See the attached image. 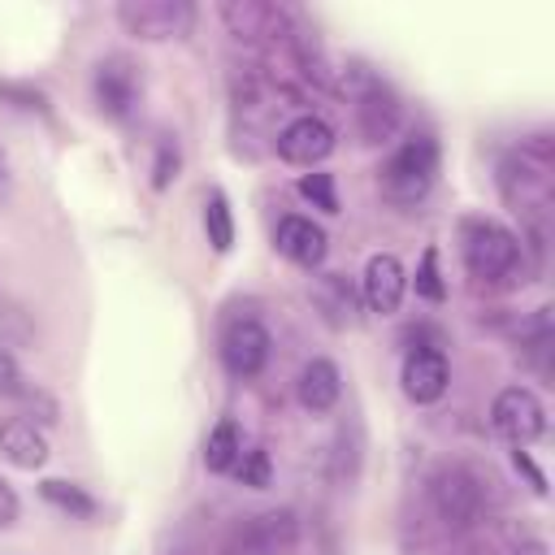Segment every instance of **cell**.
<instances>
[{"mask_svg":"<svg viewBox=\"0 0 555 555\" xmlns=\"http://www.w3.org/2000/svg\"><path fill=\"white\" fill-rule=\"evenodd\" d=\"M243 486H251V490H264L269 486V477H273V464H269V451L264 447H247V451H238V460H234V468H230Z\"/></svg>","mask_w":555,"mask_h":555,"instance_id":"cell-20","label":"cell"},{"mask_svg":"<svg viewBox=\"0 0 555 555\" xmlns=\"http://www.w3.org/2000/svg\"><path fill=\"white\" fill-rule=\"evenodd\" d=\"M343 395V377L330 360H308L304 373H299V403L308 412H330Z\"/></svg>","mask_w":555,"mask_h":555,"instance_id":"cell-15","label":"cell"},{"mask_svg":"<svg viewBox=\"0 0 555 555\" xmlns=\"http://www.w3.org/2000/svg\"><path fill=\"white\" fill-rule=\"evenodd\" d=\"M438 173V139L434 134H408L377 169V186L390 204H416L429 195Z\"/></svg>","mask_w":555,"mask_h":555,"instance_id":"cell-1","label":"cell"},{"mask_svg":"<svg viewBox=\"0 0 555 555\" xmlns=\"http://www.w3.org/2000/svg\"><path fill=\"white\" fill-rule=\"evenodd\" d=\"M403 291H408V273H403L399 256H390V251L369 256V264H364V304H369V312L390 317L403 304Z\"/></svg>","mask_w":555,"mask_h":555,"instance_id":"cell-12","label":"cell"},{"mask_svg":"<svg viewBox=\"0 0 555 555\" xmlns=\"http://www.w3.org/2000/svg\"><path fill=\"white\" fill-rule=\"evenodd\" d=\"M0 455L13 468H39L48 460V438L30 416H4L0 421Z\"/></svg>","mask_w":555,"mask_h":555,"instance_id":"cell-14","label":"cell"},{"mask_svg":"<svg viewBox=\"0 0 555 555\" xmlns=\"http://www.w3.org/2000/svg\"><path fill=\"white\" fill-rule=\"evenodd\" d=\"M490 425L499 438H507L512 447H529L533 438H542L546 429V408L529 386H507L494 395L490 403Z\"/></svg>","mask_w":555,"mask_h":555,"instance_id":"cell-6","label":"cell"},{"mask_svg":"<svg viewBox=\"0 0 555 555\" xmlns=\"http://www.w3.org/2000/svg\"><path fill=\"white\" fill-rule=\"evenodd\" d=\"M429 494H434L438 516H442L447 525H455V529L477 525V520H481V512H486V481H481L473 468H464V464L442 468V473L434 477Z\"/></svg>","mask_w":555,"mask_h":555,"instance_id":"cell-4","label":"cell"},{"mask_svg":"<svg viewBox=\"0 0 555 555\" xmlns=\"http://www.w3.org/2000/svg\"><path fill=\"white\" fill-rule=\"evenodd\" d=\"M356 117H360V134L369 143H386L399 130V104L386 91V82H377L373 74H360V91H356Z\"/></svg>","mask_w":555,"mask_h":555,"instance_id":"cell-11","label":"cell"},{"mask_svg":"<svg viewBox=\"0 0 555 555\" xmlns=\"http://www.w3.org/2000/svg\"><path fill=\"white\" fill-rule=\"evenodd\" d=\"M204 230H208V243L217 251H230V243H234V217H230V199L221 191H212L208 204H204Z\"/></svg>","mask_w":555,"mask_h":555,"instance_id":"cell-19","label":"cell"},{"mask_svg":"<svg viewBox=\"0 0 555 555\" xmlns=\"http://www.w3.org/2000/svg\"><path fill=\"white\" fill-rule=\"evenodd\" d=\"M460 256L468 264L473 278L481 282H494V278H507L520 260V243L512 230H503L499 221H486V217H473L460 225Z\"/></svg>","mask_w":555,"mask_h":555,"instance_id":"cell-3","label":"cell"},{"mask_svg":"<svg viewBox=\"0 0 555 555\" xmlns=\"http://www.w3.org/2000/svg\"><path fill=\"white\" fill-rule=\"evenodd\" d=\"M273 243L299 269H317L325 260V251H330V238L312 217H282L278 230H273Z\"/></svg>","mask_w":555,"mask_h":555,"instance_id":"cell-13","label":"cell"},{"mask_svg":"<svg viewBox=\"0 0 555 555\" xmlns=\"http://www.w3.org/2000/svg\"><path fill=\"white\" fill-rule=\"evenodd\" d=\"M91 87H95L100 113H108V117H130V108L139 104V91H143L139 69H134L126 56H104V61L95 65Z\"/></svg>","mask_w":555,"mask_h":555,"instance_id":"cell-8","label":"cell"},{"mask_svg":"<svg viewBox=\"0 0 555 555\" xmlns=\"http://www.w3.org/2000/svg\"><path fill=\"white\" fill-rule=\"evenodd\" d=\"M17 520V490L0 477V529H9Z\"/></svg>","mask_w":555,"mask_h":555,"instance_id":"cell-26","label":"cell"},{"mask_svg":"<svg viewBox=\"0 0 555 555\" xmlns=\"http://www.w3.org/2000/svg\"><path fill=\"white\" fill-rule=\"evenodd\" d=\"M516 555H546V542H538V538H533V542H520Z\"/></svg>","mask_w":555,"mask_h":555,"instance_id":"cell-27","label":"cell"},{"mask_svg":"<svg viewBox=\"0 0 555 555\" xmlns=\"http://www.w3.org/2000/svg\"><path fill=\"white\" fill-rule=\"evenodd\" d=\"M403 395L412 403H438L447 395V382H451V369H447V356L438 347H416L403 356Z\"/></svg>","mask_w":555,"mask_h":555,"instance_id":"cell-10","label":"cell"},{"mask_svg":"<svg viewBox=\"0 0 555 555\" xmlns=\"http://www.w3.org/2000/svg\"><path fill=\"white\" fill-rule=\"evenodd\" d=\"M416 295L429 299V304H442V299H447V282H442V273H438V251H434V247H425V256H421V264H416Z\"/></svg>","mask_w":555,"mask_h":555,"instance_id":"cell-22","label":"cell"},{"mask_svg":"<svg viewBox=\"0 0 555 555\" xmlns=\"http://www.w3.org/2000/svg\"><path fill=\"white\" fill-rule=\"evenodd\" d=\"M221 17L230 22L234 35H273V26H282V13L273 4H225Z\"/></svg>","mask_w":555,"mask_h":555,"instance_id":"cell-16","label":"cell"},{"mask_svg":"<svg viewBox=\"0 0 555 555\" xmlns=\"http://www.w3.org/2000/svg\"><path fill=\"white\" fill-rule=\"evenodd\" d=\"M117 22L134 39H178L195 26V4H186V0H126V4H117Z\"/></svg>","mask_w":555,"mask_h":555,"instance_id":"cell-5","label":"cell"},{"mask_svg":"<svg viewBox=\"0 0 555 555\" xmlns=\"http://www.w3.org/2000/svg\"><path fill=\"white\" fill-rule=\"evenodd\" d=\"M512 464H516V468L529 477V486H533L538 494H546V477H542V468L529 460V451H520V447H516V451H512Z\"/></svg>","mask_w":555,"mask_h":555,"instance_id":"cell-25","label":"cell"},{"mask_svg":"<svg viewBox=\"0 0 555 555\" xmlns=\"http://www.w3.org/2000/svg\"><path fill=\"white\" fill-rule=\"evenodd\" d=\"M169 178H178V147H173V143H160V147H156V165H152V186L165 191Z\"/></svg>","mask_w":555,"mask_h":555,"instance_id":"cell-24","label":"cell"},{"mask_svg":"<svg viewBox=\"0 0 555 555\" xmlns=\"http://www.w3.org/2000/svg\"><path fill=\"white\" fill-rule=\"evenodd\" d=\"M499 191L512 212H546L551 204V152L546 143H529L499 165Z\"/></svg>","mask_w":555,"mask_h":555,"instance_id":"cell-2","label":"cell"},{"mask_svg":"<svg viewBox=\"0 0 555 555\" xmlns=\"http://www.w3.org/2000/svg\"><path fill=\"white\" fill-rule=\"evenodd\" d=\"M299 195L321 208V212H338V191H334V173H304L299 178Z\"/></svg>","mask_w":555,"mask_h":555,"instance_id":"cell-21","label":"cell"},{"mask_svg":"<svg viewBox=\"0 0 555 555\" xmlns=\"http://www.w3.org/2000/svg\"><path fill=\"white\" fill-rule=\"evenodd\" d=\"M330 152H334V126L321 121V117H312V113L286 121L282 134H278V156H282L286 165H308V169H312V165H321Z\"/></svg>","mask_w":555,"mask_h":555,"instance_id":"cell-9","label":"cell"},{"mask_svg":"<svg viewBox=\"0 0 555 555\" xmlns=\"http://www.w3.org/2000/svg\"><path fill=\"white\" fill-rule=\"evenodd\" d=\"M269 347H273L269 330L251 317H238L221 334V364L230 377H256L269 364Z\"/></svg>","mask_w":555,"mask_h":555,"instance_id":"cell-7","label":"cell"},{"mask_svg":"<svg viewBox=\"0 0 555 555\" xmlns=\"http://www.w3.org/2000/svg\"><path fill=\"white\" fill-rule=\"evenodd\" d=\"M39 494H43L56 512H65V516H74V520H91V516H95V499H91L82 486H74V481L48 477V481L39 486Z\"/></svg>","mask_w":555,"mask_h":555,"instance_id":"cell-17","label":"cell"},{"mask_svg":"<svg viewBox=\"0 0 555 555\" xmlns=\"http://www.w3.org/2000/svg\"><path fill=\"white\" fill-rule=\"evenodd\" d=\"M22 390H26L22 369H17L13 351H9V347H0V395H4V399H22Z\"/></svg>","mask_w":555,"mask_h":555,"instance_id":"cell-23","label":"cell"},{"mask_svg":"<svg viewBox=\"0 0 555 555\" xmlns=\"http://www.w3.org/2000/svg\"><path fill=\"white\" fill-rule=\"evenodd\" d=\"M0 165H4V152H0Z\"/></svg>","mask_w":555,"mask_h":555,"instance_id":"cell-28","label":"cell"},{"mask_svg":"<svg viewBox=\"0 0 555 555\" xmlns=\"http://www.w3.org/2000/svg\"><path fill=\"white\" fill-rule=\"evenodd\" d=\"M238 451H243L238 425H234V421H217L212 434H208V442H204V464H208L212 473H230L234 460H238Z\"/></svg>","mask_w":555,"mask_h":555,"instance_id":"cell-18","label":"cell"}]
</instances>
